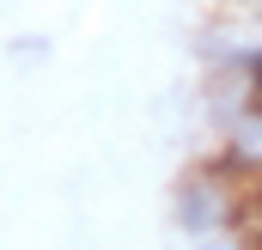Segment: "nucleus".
<instances>
[{
    "label": "nucleus",
    "mask_w": 262,
    "mask_h": 250,
    "mask_svg": "<svg viewBox=\"0 0 262 250\" xmlns=\"http://www.w3.org/2000/svg\"><path fill=\"white\" fill-rule=\"evenodd\" d=\"M171 220H177L189 238H213V232H226V226H232V183H220V177H207V171H189V177L177 183V207H171Z\"/></svg>",
    "instance_id": "f257e3e1"
},
{
    "label": "nucleus",
    "mask_w": 262,
    "mask_h": 250,
    "mask_svg": "<svg viewBox=\"0 0 262 250\" xmlns=\"http://www.w3.org/2000/svg\"><path fill=\"white\" fill-rule=\"evenodd\" d=\"M226 147H238V153L262 171V104H244V110L226 122Z\"/></svg>",
    "instance_id": "f03ea898"
},
{
    "label": "nucleus",
    "mask_w": 262,
    "mask_h": 250,
    "mask_svg": "<svg viewBox=\"0 0 262 250\" xmlns=\"http://www.w3.org/2000/svg\"><path fill=\"white\" fill-rule=\"evenodd\" d=\"M12 55L18 61H43L49 55V37H12Z\"/></svg>",
    "instance_id": "7ed1b4c3"
},
{
    "label": "nucleus",
    "mask_w": 262,
    "mask_h": 250,
    "mask_svg": "<svg viewBox=\"0 0 262 250\" xmlns=\"http://www.w3.org/2000/svg\"><path fill=\"white\" fill-rule=\"evenodd\" d=\"M195 250H250V244H244V238H238V232H232V238H220V232H213V238H201Z\"/></svg>",
    "instance_id": "20e7f679"
},
{
    "label": "nucleus",
    "mask_w": 262,
    "mask_h": 250,
    "mask_svg": "<svg viewBox=\"0 0 262 250\" xmlns=\"http://www.w3.org/2000/svg\"><path fill=\"white\" fill-rule=\"evenodd\" d=\"M250 104H262V49L250 55Z\"/></svg>",
    "instance_id": "39448f33"
}]
</instances>
